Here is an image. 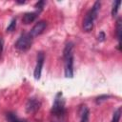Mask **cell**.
I'll return each mask as SVG.
<instances>
[{
  "label": "cell",
  "instance_id": "obj_15",
  "mask_svg": "<svg viewBox=\"0 0 122 122\" xmlns=\"http://www.w3.org/2000/svg\"><path fill=\"white\" fill-rule=\"evenodd\" d=\"M44 5H45V1H38L35 5H34V8L36 10H38V11H41L44 8Z\"/></svg>",
  "mask_w": 122,
  "mask_h": 122
},
{
  "label": "cell",
  "instance_id": "obj_5",
  "mask_svg": "<svg viewBox=\"0 0 122 122\" xmlns=\"http://www.w3.org/2000/svg\"><path fill=\"white\" fill-rule=\"evenodd\" d=\"M40 107H41V102L37 98L31 97L26 103V112L29 114L35 113L40 109Z\"/></svg>",
  "mask_w": 122,
  "mask_h": 122
},
{
  "label": "cell",
  "instance_id": "obj_18",
  "mask_svg": "<svg viewBox=\"0 0 122 122\" xmlns=\"http://www.w3.org/2000/svg\"><path fill=\"white\" fill-rule=\"evenodd\" d=\"M3 48H4V41L3 39L0 37V57H1V54L3 52Z\"/></svg>",
  "mask_w": 122,
  "mask_h": 122
},
{
  "label": "cell",
  "instance_id": "obj_6",
  "mask_svg": "<svg viewBox=\"0 0 122 122\" xmlns=\"http://www.w3.org/2000/svg\"><path fill=\"white\" fill-rule=\"evenodd\" d=\"M44 60H45V55L42 51H39L37 54V62H36V66L34 69V78L35 79H39L41 77V72H42V68H43V64H44Z\"/></svg>",
  "mask_w": 122,
  "mask_h": 122
},
{
  "label": "cell",
  "instance_id": "obj_19",
  "mask_svg": "<svg viewBox=\"0 0 122 122\" xmlns=\"http://www.w3.org/2000/svg\"><path fill=\"white\" fill-rule=\"evenodd\" d=\"M18 4H25L26 3V1H16Z\"/></svg>",
  "mask_w": 122,
  "mask_h": 122
},
{
  "label": "cell",
  "instance_id": "obj_8",
  "mask_svg": "<svg viewBox=\"0 0 122 122\" xmlns=\"http://www.w3.org/2000/svg\"><path fill=\"white\" fill-rule=\"evenodd\" d=\"M37 17V12H27L22 17V22L26 25L32 23Z\"/></svg>",
  "mask_w": 122,
  "mask_h": 122
},
{
  "label": "cell",
  "instance_id": "obj_2",
  "mask_svg": "<svg viewBox=\"0 0 122 122\" xmlns=\"http://www.w3.org/2000/svg\"><path fill=\"white\" fill-rule=\"evenodd\" d=\"M99 10H100V2L96 1L93 4L92 8L86 13L85 18L83 20V30L85 31L89 32L93 29V22H94L95 18L97 17Z\"/></svg>",
  "mask_w": 122,
  "mask_h": 122
},
{
  "label": "cell",
  "instance_id": "obj_7",
  "mask_svg": "<svg viewBox=\"0 0 122 122\" xmlns=\"http://www.w3.org/2000/svg\"><path fill=\"white\" fill-rule=\"evenodd\" d=\"M46 27H47V23H46L45 21H39V22H37V23L31 28L30 31V34L34 38V37L40 35V34L44 31V30L46 29Z\"/></svg>",
  "mask_w": 122,
  "mask_h": 122
},
{
  "label": "cell",
  "instance_id": "obj_17",
  "mask_svg": "<svg viewBox=\"0 0 122 122\" xmlns=\"http://www.w3.org/2000/svg\"><path fill=\"white\" fill-rule=\"evenodd\" d=\"M110 97V95H100V96H98L97 98H96V102L98 103V102H101V101H103V100H106V99H108Z\"/></svg>",
  "mask_w": 122,
  "mask_h": 122
},
{
  "label": "cell",
  "instance_id": "obj_13",
  "mask_svg": "<svg viewBox=\"0 0 122 122\" xmlns=\"http://www.w3.org/2000/svg\"><path fill=\"white\" fill-rule=\"evenodd\" d=\"M120 116H121V107H119V108L113 112L112 122H119V120H120Z\"/></svg>",
  "mask_w": 122,
  "mask_h": 122
},
{
  "label": "cell",
  "instance_id": "obj_11",
  "mask_svg": "<svg viewBox=\"0 0 122 122\" xmlns=\"http://www.w3.org/2000/svg\"><path fill=\"white\" fill-rule=\"evenodd\" d=\"M121 5V1L120 0H117V1H114L112 3V15L114 17L116 16L117 12H118V10H119V7Z\"/></svg>",
  "mask_w": 122,
  "mask_h": 122
},
{
  "label": "cell",
  "instance_id": "obj_9",
  "mask_svg": "<svg viewBox=\"0 0 122 122\" xmlns=\"http://www.w3.org/2000/svg\"><path fill=\"white\" fill-rule=\"evenodd\" d=\"M121 33H122V23H121V18H118L117 24H116V34H117V39H118V49L121 50Z\"/></svg>",
  "mask_w": 122,
  "mask_h": 122
},
{
  "label": "cell",
  "instance_id": "obj_1",
  "mask_svg": "<svg viewBox=\"0 0 122 122\" xmlns=\"http://www.w3.org/2000/svg\"><path fill=\"white\" fill-rule=\"evenodd\" d=\"M65 63V76L67 78L73 77V43L69 42L63 51Z\"/></svg>",
  "mask_w": 122,
  "mask_h": 122
},
{
  "label": "cell",
  "instance_id": "obj_14",
  "mask_svg": "<svg viewBox=\"0 0 122 122\" xmlns=\"http://www.w3.org/2000/svg\"><path fill=\"white\" fill-rule=\"evenodd\" d=\"M15 27H16V19H12L10 23V25L8 26L7 28V31H12L15 30Z\"/></svg>",
  "mask_w": 122,
  "mask_h": 122
},
{
  "label": "cell",
  "instance_id": "obj_12",
  "mask_svg": "<svg viewBox=\"0 0 122 122\" xmlns=\"http://www.w3.org/2000/svg\"><path fill=\"white\" fill-rule=\"evenodd\" d=\"M7 119H8V121L9 122H24V121H22L21 119H19L14 113H12V112H8L7 113Z\"/></svg>",
  "mask_w": 122,
  "mask_h": 122
},
{
  "label": "cell",
  "instance_id": "obj_10",
  "mask_svg": "<svg viewBox=\"0 0 122 122\" xmlns=\"http://www.w3.org/2000/svg\"><path fill=\"white\" fill-rule=\"evenodd\" d=\"M89 117H90V111H89V109L86 106L82 107L80 122H89Z\"/></svg>",
  "mask_w": 122,
  "mask_h": 122
},
{
  "label": "cell",
  "instance_id": "obj_4",
  "mask_svg": "<svg viewBox=\"0 0 122 122\" xmlns=\"http://www.w3.org/2000/svg\"><path fill=\"white\" fill-rule=\"evenodd\" d=\"M51 112L55 115H62L65 112V100L62 98L61 92L55 95V99L51 107Z\"/></svg>",
  "mask_w": 122,
  "mask_h": 122
},
{
  "label": "cell",
  "instance_id": "obj_16",
  "mask_svg": "<svg viewBox=\"0 0 122 122\" xmlns=\"http://www.w3.org/2000/svg\"><path fill=\"white\" fill-rule=\"evenodd\" d=\"M105 38H106L105 32H104V31H100L99 34H98V36H97V40H98L99 42H103V41L105 40Z\"/></svg>",
  "mask_w": 122,
  "mask_h": 122
},
{
  "label": "cell",
  "instance_id": "obj_3",
  "mask_svg": "<svg viewBox=\"0 0 122 122\" xmlns=\"http://www.w3.org/2000/svg\"><path fill=\"white\" fill-rule=\"evenodd\" d=\"M32 40H33V37L30 34V32H25L23 33L19 38L18 40L16 41L15 43V48L20 51H28L31 45H32Z\"/></svg>",
  "mask_w": 122,
  "mask_h": 122
}]
</instances>
